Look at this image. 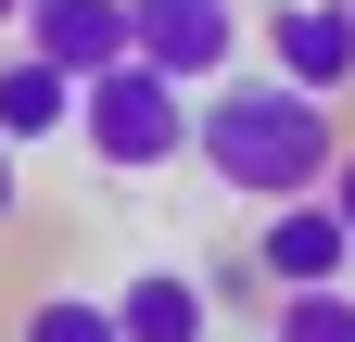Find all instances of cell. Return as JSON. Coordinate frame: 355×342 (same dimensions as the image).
<instances>
[{
  "mask_svg": "<svg viewBox=\"0 0 355 342\" xmlns=\"http://www.w3.org/2000/svg\"><path fill=\"white\" fill-rule=\"evenodd\" d=\"M191 165L241 203H304V190H330L343 140H330V102L292 76H216L191 102Z\"/></svg>",
  "mask_w": 355,
  "mask_h": 342,
  "instance_id": "cell-1",
  "label": "cell"
},
{
  "mask_svg": "<svg viewBox=\"0 0 355 342\" xmlns=\"http://www.w3.org/2000/svg\"><path fill=\"white\" fill-rule=\"evenodd\" d=\"M76 140H89V165H102V178H153V165H178L191 152V89H178L165 64H102L76 89Z\"/></svg>",
  "mask_w": 355,
  "mask_h": 342,
  "instance_id": "cell-2",
  "label": "cell"
},
{
  "mask_svg": "<svg viewBox=\"0 0 355 342\" xmlns=\"http://www.w3.org/2000/svg\"><path fill=\"white\" fill-rule=\"evenodd\" d=\"M254 279H279V291H343V279H355V216H343L330 190H304V203H266Z\"/></svg>",
  "mask_w": 355,
  "mask_h": 342,
  "instance_id": "cell-3",
  "label": "cell"
},
{
  "mask_svg": "<svg viewBox=\"0 0 355 342\" xmlns=\"http://www.w3.org/2000/svg\"><path fill=\"white\" fill-rule=\"evenodd\" d=\"M127 26H140V64H165L178 89L241 64V0H127Z\"/></svg>",
  "mask_w": 355,
  "mask_h": 342,
  "instance_id": "cell-4",
  "label": "cell"
},
{
  "mask_svg": "<svg viewBox=\"0 0 355 342\" xmlns=\"http://www.w3.org/2000/svg\"><path fill=\"white\" fill-rule=\"evenodd\" d=\"M266 51H279L292 89L343 102L355 89V0H266Z\"/></svg>",
  "mask_w": 355,
  "mask_h": 342,
  "instance_id": "cell-5",
  "label": "cell"
},
{
  "mask_svg": "<svg viewBox=\"0 0 355 342\" xmlns=\"http://www.w3.org/2000/svg\"><path fill=\"white\" fill-rule=\"evenodd\" d=\"M26 51H51L64 76H102L140 51V26H127V0H26Z\"/></svg>",
  "mask_w": 355,
  "mask_h": 342,
  "instance_id": "cell-6",
  "label": "cell"
},
{
  "mask_svg": "<svg viewBox=\"0 0 355 342\" xmlns=\"http://www.w3.org/2000/svg\"><path fill=\"white\" fill-rule=\"evenodd\" d=\"M76 89H89V76H64L51 51H0V140H13V152L64 140V127H76Z\"/></svg>",
  "mask_w": 355,
  "mask_h": 342,
  "instance_id": "cell-7",
  "label": "cell"
},
{
  "mask_svg": "<svg viewBox=\"0 0 355 342\" xmlns=\"http://www.w3.org/2000/svg\"><path fill=\"white\" fill-rule=\"evenodd\" d=\"M114 317H127V342H203V330H216V305H203L191 267H127Z\"/></svg>",
  "mask_w": 355,
  "mask_h": 342,
  "instance_id": "cell-8",
  "label": "cell"
},
{
  "mask_svg": "<svg viewBox=\"0 0 355 342\" xmlns=\"http://www.w3.org/2000/svg\"><path fill=\"white\" fill-rule=\"evenodd\" d=\"M26 342H127V317L102 305V291H38V305H26Z\"/></svg>",
  "mask_w": 355,
  "mask_h": 342,
  "instance_id": "cell-9",
  "label": "cell"
},
{
  "mask_svg": "<svg viewBox=\"0 0 355 342\" xmlns=\"http://www.w3.org/2000/svg\"><path fill=\"white\" fill-rule=\"evenodd\" d=\"M266 342H355V291H279Z\"/></svg>",
  "mask_w": 355,
  "mask_h": 342,
  "instance_id": "cell-10",
  "label": "cell"
},
{
  "mask_svg": "<svg viewBox=\"0 0 355 342\" xmlns=\"http://www.w3.org/2000/svg\"><path fill=\"white\" fill-rule=\"evenodd\" d=\"M13 216H26V152L0 140V228H13Z\"/></svg>",
  "mask_w": 355,
  "mask_h": 342,
  "instance_id": "cell-11",
  "label": "cell"
},
{
  "mask_svg": "<svg viewBox=\"0 0 355 342\" xmlns=\"http://www.w3.org/2000/svg\"><path fill=\"white\" fill-rule=\"evenodd\" d=\"M330 203H343V216H355V140H343V165H330Z\"/></svg>",
  "mask_w": 355,
  "mask_h": 342,
  "instance_id": "cell-12",
  "label": "cell"
},
{
  "mask_svg": "<svg viewBox=\"0 0 355 342\" xmlns=\"http://www.w3.org/2000/svg\"><path fill=\"white\" fill-rule=\"evenodd\" d=\"M0 26H26V0H0Z\"/></svg>",
  "mask_w": 355,
  "mask_h": 342,
  "instance_id": "cell-13",
  "label": "cell"
}]
</instances>
